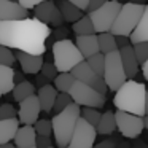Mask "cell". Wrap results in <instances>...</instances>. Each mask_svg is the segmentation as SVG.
Listing matches in <instances>:
<instances>
[{
	"label": "cell",
	"instance_id": "obj_1",
	"mask_svg": "<svg viewBox=\"0 0 148 148\" xmlns=\"http://www.w3.org/2000/svg\"><path fill=\"white\" fill-rule=\"evenodd\" d=\"M49 34V26L37 18L27 16L23 19L0 21V45L11 49L43 54L46 51Z\"/></svg>",
	"mask_w": 148,
	"mask_h": 148
},
{
	"label": "cell",
	"instance_id": "obj_2",
	"mask_svg": "<svg viewBox=\"0 0 148 148\" xmlns=\"http://www.w3.org/2000/svg\"><path fill=\"white\" fill-rule=\"evenodd\" d=\"M113 103L118 110L127 113H134L138 116H145V92L147 86L140 81L127 78L118 89L115 91Z\"/></svg>",
	"mask_w": 148,
	"mask_h": 148
},
{
	"label": "cell",
	"instance_id": "obj_3",
	"mask_svg": "<svg viewBox=\"0 0 148 148\" xmlns=\"http://www.w3.org/2000/svg\"><path fill=\"white\" fill-rule=\"evenodd\" d=\"M81 107L78 103L72 102L69 107H65L62 112L56 113L51 119L53 124V135L58 148H67L69 142L72 138L73 129L77 126V121L80 118Z\"/></svg>",
	"mask_w": 148,
	"mask_h": 148
},
{
	"label": "cell",
	"instance_id": "obj_4",
	"mask_svg": "<svg viewBox=\"0 0 148 148\" xmlns=\"http://www.w3.org/2000/svg\"><path fill=\"white\" fill-rule=\"evenodd\" d=\"M53 61L54 65L59 72H70L78 62L84 61L83 54L80 53V49L77 48L75 42H72L70 38H62L56 40L53 43Z\"/></svg>",
	"mask_w": 148,
	"mask_h": 148
},
{
	"label": "cell",
	"instance_id": "obj_5",
	"mask_svg": "<svg viewBox=\"0 0 148 148\" xmlns=\"http://www.w3.org/2000/svg\"><path fill=\"white\" fill-rule=\"evenodd\" d=\"M145 5L143 3H134V2H127V3L121 5L118 16H116L115 23H113L110 32L113 35H124L129 37L135 26L138 24L142 14H143Z\"/></svg>",
	"mask_w": 148,
	"mask_h": 148
},
{
	"label": "cell",
	"instance_id": "obj_6",
	"mask_svg": "<svg viewBox=\"0 0 148 148\" xmlns=\"http://www.w3.org/2000/svg\"><path fill=\"white\" fill-rule=\"evenodd\" d=\"M69 94L72 96V100L78 103L80 107H94V108H102L105 105V94L96 91L92 86L83 83V81L75 80L72 84Z\"/></svg>",
	"mask_w": 148,
	"mask_h": 148
},
{
	"label": "cell",
	"instance_id": "obj_7",
	"mask_svg": "<svg viewBox=\"0 0 148 148\" xmlns=\"http://www.w3.org/2000/svg\"><path fill=\"white\" fill-rule=\"evenodd\" d=\"M103 80H105L110 91H116L127 80V75H126L123 62H121V56H119V49H115V51H110L105 54Z\"/></svg>",
	"mask_w": 148,
	"mask_h": 148
},
{
	"label": "cell",
	"instance_id": "obj_8",
	"mask_svg": "<svg viewBox=\"0 0 148 148\" xmlns=\"http://www.w3.org/2000/svg\"><path fill=\"white\" fill-rule=\"evenodd\" d=\"M119 10H121V3H119L118 0H107L102 7H99L97 10L88 13L91 21H92V24H94L96 34L110 32V29H112Z\"/></svg>",
	"mask_w": 148,
	"mask_h": 148
},
{
	"label": "cell",
	"instance_id": "obj_9",
	"mask_svg": "<svg viewBox=\"0 0 148 148\" xmlns=\"http://www.w3.org/2000/svg\"><path fill=\"white\" fill-rule=\"evenodd\" d=\"M116 119V129L119 131V134L126 138H135L142 134V131L145 129V121L143 116L134 115V113H127L123 110H116L115 113Z\"/></svg>",
	"mask_w": 148,
	"mask_h": 148
},
{
	"label": "cell",
	"instance_id": "obj_10",
	"mask_svg": "<svg viewBox=\"0 0 148 148\" xmlns=\"http://www.w3.org/2000/svg\"><path fill=\"white\" fill-rule=\"evenodd\" d=\"M96 137H97L96 127L80 116L67 148H92L94 143H96Z\"/></svg>",
	"mask_w": 148,
	"mask_h": 148
},
{
	"label": "cell",
	"instance_id": "obj_11",
	"mask_svg": "<svg viewBox=\"0 0 148 148\" xmlns=\"http://www.w3.org/2000/svg\"><path fill=\"white\" fill-rule=\"evenodd\" d=\"M70 73L75 77V80L83 81V83L89 84V86H92L94 89L99 91V92L107 94V91H108V86H107L103 77L97 75L96 72L89 67V64L86 62V59H84V61H81V62H78V64L70 70Z\"/></svg>",
	"mask_w": 148,
	"mask_h": 148
},
{
	"label": "cell",
	"instance_id": "obj_12",
	"mask_svg": "<svg viewBox=\"0 0 148 148\" xmlns=\"http://www.w3.org/2000/svg\"><path fill=\"white\" fill-rule=\"evenodd\" d=\"M34 13H35L37 19H40L42 23L48 24V26L58 27V26H62V23H64L61 10H59L58 3L53 2V0H45V2L38 3L34 8Z\"/></svg>",
	"mask_w": 148,
	"mask_h": 148
},
{
	"label": "cell",
	"instance_id": "obj_13",
	"mask_svg": "<svg viewBox=\"0 0 148 148\" xmlns=\"http://www.w3.org/2000/svg\"><path fill=\"white\" fill-rule=\"evenodd\" d=\"M42 107H40L37 94H32L27 99L19 102V110H18V119L21 124H34L38 119Z\"/></svg>",
	"mask_w": 148,
	"mask_h": 148
},
{
	"label": "cell",
	"instance_id": "obj_14",
	"mask_svg": "<svg viewBox=\"0 0 148 148\" xmlns=\"http://www.w3.org/2000/svg\"><path fill=\"white\" fill-rule=\"evenodd\" d=\"M14 56H16V61L19 62L21 70L26 75H35L40 72L43 62V54H32V53H26V51H19V49H14Z\"/></svg>",
	"mask_w": 148,
	"mask_h": 148
},
{
	"label": "cell",
	"instance_id": "obj_15",
	"mask_svg": "<svg viewBox=\"0 0 148 148\" xmlns=\"http://www.w3.org/2000/svg\"><path fill=\"white\" fill-rule=\"evenodd\" d=\"M29 16V10L19 5V2L13 0H0V21L23 19Z\"/></svg>",
	"mask_w": 148,
	"mask_h": 148
},
{
	"label": "cell",
	"instance_id": "obj_16",
	"mask_svg": "<svg viewBox=\"0 0 148 148\" xmlns=\"http://www.w3.org/2000/svg\"><path fill=\"white\" fill-rule=\"evenodd\" d=\"M119 56H121V62L123 67H124V72L127 75V78H134L138 72V61L135 58V53L132 45H126L123 48H119Z\"/></svg>",
	"mask_w": 148,
	"mask_h": 148
},
{
	"label": "cell",
	"instance_id": "obj_17",
	"mask_svg": "<svg viewBox=\"0 0 148 148\" xmlns=\"http://www.w3.org/2000/svg\"><path fill=\"white\" fill-rule=\"evenodd\" d=\"M75 45L80 49V53L83 54L84 59H88L89 56L99 53V40H97V34H88V35H77Z\"/></svg>",
	"mask_w": 148,
	"mask_h": 148
},
{
	"label": "cell",
	"instance_id": "obj_18",
	"mask_svg": "<svg viewBox=\"0 0 148 148\" xmlns=\"http://www.w3.org/2000/svg\"><path fill=\"white\" fill-rule=\"evenodd\" d=\"M14 145L18 148H26V147H35L37 142V132L34 129V124H23L18 127L14 134Z\"/></svg>",
	"mask_w": 148,
	"mask_h": 148
},
{
	"label": "cell",
	"instance_id": "obj_19",
	"mask_svg": "<svg viewBox=\"0 0 148 148\" xmlns=\"http://www.w3.org/2000/svg\"><path fill=\"white\" fill-rule=\"evenodd\" d=\"M59 91L56 89L53 84H45V86L38 88V92H37V97H38L40 107H42V112L49 113L53 112V105H54L56 96H58Z\"/></svg>",
	"mask_w": 148,
	"mask_h": 148
},
{
	"label": "cell",
	"instance_id": "obj_20",
	"mask_svg": "<svg viewBox=\"0 0 148 148\" xmlns=\"http://www.w3.org/2000/svg\"><path fill=\"white\" fill-rule=\"evenodd\" d=\"M21 126L18 118H8V119H0V145L11 142L14 138L18 127Z\"/></svg>",
	"mask_w": 148,
	"mask_h": 148
},
{
	"label": "cell",
	"instance_id": "obj_21",
	"mask_svg": "<svg viewBox=\"0 0 148 148\" xmlns=\"http://www.w3.org/2000/svg\"><path fill=\"white\" fill-rule=\"evenodd\" d=\"M131 43L135 42H148V5H145L143 14H142L138 24L135 26V29L132 30V34L129 35Z\"/></svg>",
	"mask_w": 148,
	"mask_h": 148
},
{
	"label": "cell",
	"instance_id": "obj_22",
	"mask_svg": "<svg viewBox=\"0 0 148 148\" xmlns=\"http://www.w3.org/2000/svg\"><path fill=\"white\" fill-rule=\"evenodd\" d=\"M14 88V69L11 65L0 64V91L2 96L10 94Z\"/></svg>",
	"mask_w": 148,
	"mask_h": 148
},
{
	"label": "cell",
	"instance_id": "obj_23",
	"mask_svg": "<svg viewBox=\"0 0 148 148\" xmlns=\"http://www.w3.org/2000/svg\"><path fill=\"white\" fill-rule=\"evenodd\" d=\"M58 7L61 10V14L64 18V23H75L83 16V10H80L78 7H75L72 2L69 0H59Z\"/></svg>",
	"mask_w": 148,
	"mask_h": 148
},
{
	"label": "cell",
	"instance_id": "obj_24",
	"mask_svg": "<svg viewBox=\"0 0 148 148\" xmlns=\"http://www.w3.org/2000/svg\"><path fill=\"white\" fill-rule=\"evenodd\" d=\"M97 134L100 135H110L116 131V119H115V113L113 112H105L100 115V119L96 126Z\"/></svg>",
	"mask_w": 148,
	"mask_h": 148
},
{
	"label": "cell",
	"instance_id": "obj_25",
	"mask_svg": "<svg viewBox=\"0 0 148 148\" xmlns=\"http://www.w3.org/2000/svg\"><path fill=\"white\" fill-rule=\"evenodd\" d=\"M11 94H13L14 102H21V100L27 99L29 96L35 94V84L30 83V81H27V80H24V81H21V83L14 84Z\"/></svg>",
	"mask_w": 148,
	"mask_h": 148
},
{
	"label": "cell",
	"instance_id": "obj_26",
	"mask_svg": "<svg viewBox=\"0 0 148 148\" xmlns=\"http://www.w3.org/2000/svg\"><path fill=\"white\" fill-rule=\"evenodd\" d=\"M72 30H73L77 35H88V34H96V29H94V24L91 21L89 14H83L78 21L72 23Z\"/></svg>",
	"mask_w": 148,
	"mask_h": 148
},
{
	"label": "cell",
	"instance_id": "obj_27",
	"mask_svg": "<svg viewBox=\"0 0 148 148\" xmlns=\"http://www.w3.org/2000/svg\"><path fill=\"white\" fill-rule=\"evenodd\" d=\"M97 40H99V49H100V53H103V54L118 49L116 38H115V35H113L112 32H100V34H97Z\"/></svg>",
	"mask_w": 148,
	"mask_h": 148
},
{
	"label": "cell",
	"instance_id": "obj_28",
	"mask_svg": "<svg viewBox=\"0 0 148 148\" xmlns=\"http://www.w3.org/2000/svg\"><path fill=\"white\" fill-rule=\"evenodd\" d=\"M54 88L59 92H69L72 88V84L75 83V77L70 72H59L58 77L54 78Z\"/></svg>",
	"mask_w": 148,
	"mask_h": 148
},
{
	"label": "cell",
	"instance_id": "obj_29",
	"mask_svg": "<svg viewBox=\"0 0 148 148\" xmlns=\"http://www.w3.org/2000/svg\"><path fill=\"white\" fill-rule=\"evenodd\" d=\"M86 62L89 64V67L92 69L97 75L103 77V69H105V54H103V53L99 51V53H96V54L89 56V58L86 59Z\"/></svg>",
	"mask_w": 148,
	"mask_h": 148
},
{
	"label": "cell",
	"instance_id": "obj_30",
	"mask_svg": "<svg viewBox=\"0 0 148 148\" xmlns=\"http://www.w3.org/2000/svg\"><path fill=\"white\" fill-rule=\"evenodd\" d=\"M100 115H102V113L99 112V108H94V107H83V108H81V113H80L81 118H84L89 124H92L94 127H96L97 123H99Z\"/></svg>",
	"mask_w": 148,
	"mask_h": 148
},
{
	"label": "cell",
	"instance_id": "obj_31",
	"mask_svg": "<svg viewBox=\"0 0 148 148\" xmlns=\"http://www.w3.org/2000/svg\"><path fill=\"white\" fill-rule=\"evenodd\" d=\"M72 102H73V100H72V96L69 92H58L56 100H54V105H53V112H54V115L59 113V112H62V110H64L65 107H69Z\"/></svg>",
	"mask_w": 148,
	"mask_h": 148
},
{
	"label": "cell",
	"instance_id": "obj_32",
	"mask_svg": "<svg viewBox=\"0 0 148 148\" xmlns=\"http://www.w3.org/2000/svg\"><path fill=\"white\" fill-rule=\"evenodd\" d=\"M34 129H35L37 135H49L53 134V124L51 119H37L34 123Z\"/></svg>",
	"mask_w": 148,
	"mask_h": 148
},
{
	"label": "cell",
	"instance_id": "obj_33",
	"mask_svg": "<svg viewBox=\"0 0 148 148\" xmlns=\"http://www.w3.org/2000/svg\"><path fill=\"white\" fill-rule=\"evenodd\" d=\"M132 48H134L138 64H143L148 58V42H135V43H132Z\"/></svg>",
	"mask_w": 148,
	"mask_h": 148
},
{
	"label": "cell",
	"instance_id": "obj_34",
	"mask_svg": "<svg viewBox=\"0 0 148 148\" xmlns=\"http://www.w3.org/2000/svg\"><path fill=\"white\" fill-rule=\"evenodd\" d=\"M16 62V56H14L13 49L8 46H2L0 45V64L2 65H11Z\"/></svg>",
	"mask_w": 148,
	"mask_h": 148
},
{
	"label": "cell",
	"instance_id": "obj_35",
	"mask_svg": "<svg viewBox=\"0 0 148 148\" xmlns=\"http://www.w3.org/2000/svg\"><path fill=\"white\" fill-rule=\"evenodd\" d=\"M40 73H42L43 77L48 78V81H53L56 77H58L59 70L56 69L54 62H43L42 69H40Z\"/></svg>",
	"mask_w": 148,
	"mask_h": 148
},
{
	"label": "cell",
	"instance_id": "obj_36",
	"mask_svg": "<svg viewBox=\"0 0 148 148\" xmlns=\"http://www.w3.org/2000/svg\"><path fill=\"white\" fill-rule=\"evenodd\" d=\"M18 112L11 103H0V119L16 118Z\"/></svg>",
	"mask_w": 148,
	"mask_h": 148
},
{
	"label": "cell",
	"instance_id": "obj_37",
	"mask_svg": "<svg viewBox=\"0 0 148 148\" xmlns=\"http://www.w3.org/2000/svg\"><path fill=\"white\" fill-rule=\"evenodd\" d=\"M67 34H69V29L67 27H62V26H58V29L53 30V34H49V37H53L56 40H62V38H67Z\"/></svg>",
	"mask_w": 148,
	"mask_h": 148
},
{
	"label": "cell",
	"instance_id": "obj_38",
	"mask_svg": "<svg viewBox=\"0 0 148 148\" xmlns=\"http://www.w3.org/2000/svg\"><path fill=\"white\" fill-rule=\"evenodd\" d=\"M37 148H46V147H53V142L49 138V135H37V142H35Z\"/></svg>",
	"mask_w": 148,
	"mask_h": 148
},
{
	"label": "cell",
	"instance_id": "obj_39",
	"mask_svg": "<svg viewBox=\"0 0 148 148\" xmlns=\"http://www.w3.org/2000/svg\"><path fill=\"white\" fill-rule=\"evenodd\" d=\"M18 2H19V5H23L26 10H34L37 5L45 2V0H18Z\"/></svg>",
	"mask_w": 148,
	"mask_h": 148
},
{
	"label": "cell",
	"instance_id": "obj_40",
	"mask_svg": "<svg viewBox=\"0 0 148 148\" xmlns=\"http://www.w3.org/2000/svg\"><path fill=\"white\" fill-rule=\"evenodd\" d=\"M92 148H116V140L107 138V140H102V142H99V143H94Z\"/></svg>",
	"mask_w": 148,
	"mask_h": 148
},
{
	"label": "cell",
	"instance_id": "obj_41",
	"mask_svg": "<svg viewBox=\"0 0 148 148\" xmlns=\"http://www.w3.org/2000/svg\"><path fill=\"white\" fill-rule=\"evenodd\" d=\"M105 2H107V0H89V3H88L86 11H88V13H91V11L97 10L99 7H102V5L105 3Z\"/></svg>",
	"mask_w": 148,
	"mask_h": 148
},
{
	"label": "cell",
	"instance_id": "obj_42",
	"mask_svg": "<svg viewBox=\"0 0 148 148\" xmlns=\"http://www.w3.org/2000/svg\"><path fill=\"white\" fill-rule=\"evenodd\" d=\"M116 38V45H118V49L123 48L126 45H131V38L129 37H124V35H115Z\"/></svg>",
	"mask_w": 148,
	"mask_h": 148
},
{
	"label": "cell",
	"instance_id": "obj_43",
	"mask_svg": "<svg viewBox=\"0 0 148 148\" xmlns=\"http://www.w3.org/2000/svg\"><path fill=\"white\" fill-rule=\"evenodd\" d=\"M45 84H48V78L46 77H43L42 73H35V86L37 88H42V86H45Z\"/></svg>",
	"mask_w": 148,
	"mask_h": 148
},
{
	"label": "cell",
	"instance_id": "obj_44",
	"mask_svg": "<svg viewBox=\"0 0 148 148\" xmlns=\"http://www.w3.org/2000/svg\"><path fill=\"white\" fill-rule=\"evenodd\" d=\"M69 2H72L75 7H78L80 10H83V11H86L88 3H89V0H69Z\"/></svg>",
	"mask_w": 148,
	"mask_h": 148
},
{
	"label": "cell",
	"instance_id": "obj_45",
	"mask_svg": "<svg viewBox=\"0 0 148 148\" xmlns=\"http://www.w3.org/2000/svg\"><path fill=\"white\" fill-rule=\"evenodd\" d=\"M140 65H142V75H143V78L148 81V58H147V61Z\"/></svg>",
	"mask_w": 148,
	"mask_h": 148
},
{
	"label": "cell",
	"instance_id": "obj_46",
	"mask_svg": "<svg viewBox=\"0 0 148 148\" xmlns=\"http://www.w3.org/2000/svg\"><path fill=\"white\" fill-rule=\"evenodd\" d=\"M24 81V72H14V84Z\"/></svg>",
	"mask_w": 148,
	"mask_h": 148
},
{
	"label": "cell",
	"instance_id": "obj_47",
	"mask_svg": "<svg viewBox=\"0 0 148 148\" xmlns=\"http://www.w3.org/2000/svg\"><path fill=\"white\" fill-rule=\"evenodd\" d=\"M0 148H18L14 143H11V142H7V143H2L0 145Z\"/></svg>",
	"mask_w": 148,
	"mask_h": 148
},
{
	"label": "cell",
	"instance_id": "obj_48",
	"mask_svg": "<svg viewBox=\"0 0 148 148\" xmlns=\"http://www.w3.org/2000/svg\"><path fill=\"white\" fill-rule=\"evenodd\" d=\"M145 115H148V89L145 92Z\"/></svg>",
	"mask_w": 148,
	"mask_h": 148
},
{
	"label": "cell",
	"instance_id": "obj_49",
	"mask_svg": "<svg viewBox=\"0 0 148 148\" xmlns=\"http://www.w3.org/2000/svg\"><path fill=\"white\" fill-rule=\"evenodd\" d=\"M143 121H145V129H148V115L143 116Z\"/></svg>",
	"mask_w": 148,
	"mask_h": 148
},
{
	"label": "cell",
	"instance_id": "obj_50",
	"mask_svg": "<svg viewBox=\"0 0 148 148\" xmlns=\"http://www.w3.org/2000/svg\"><path fill=\"white\" fill-rule=\"evenodd\" d=\"M131 2H134V3H143L145 0H131Z\"/></svg>",
	"mask_w": 148,
	"mask_h": 148
},
{
	"label": "cell",
	"instance_id": "obj_51",
	"mask_svg": "<svg viewBox=\"0 0 148 148\" xmlns=\"http://www.w3.org/2000/svg\"><path fill=\"white\" fill-rule=\"evenodd\" d=\"M26 148H37V147H26Z\"/></svg>",
	"mask_w": 148,
	"mask_h": 148
},
{
	"label": "cell",
	"instance_id": "obj_52",
	"mask_svg": "<svg viewBox=\"0 0 148 148\" xmlns=\"http://www.w3.org/2000/svg\"><path fill=\"white\" fill-rule=\"evenodd\" d=\"M0 97H2V91H0Z\"/></svg>",
	"mask_w": 148,
	"mask_h": 148
},
{
	"label": "cell",
	"instance_id": "obj_53",
	"mask_svg": "<svg viewBox=\"0 0 148 148\" xmlns=\"http://www.w3.org/2000/svg\"><path fill=\"white\" fill-rule=\"evenodd\" d=\"M46 148H53V147H46Z\"/></svg>",
	"mask_w": 148,
	"mask_h": 148
},
{
	"label": "cell",
	"instance_id": "obj_54",
	"mask_svg": "<svg viewBox=\"0 0 148 148\" xmlns=\"http://www.w3.org/2000/svg\"><path fill=\"white\" fill-rule=\"evenodd\" d=\"M13 2H18V0H13Z\"/></svg>",
	"mask_w": 148,
	"mask_h": 148
}]
</instances>
